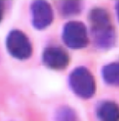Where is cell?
Returning a JSON list of instances; mask_svg holds the SVG:
<instances>
[{"mask_svg":"<svg viewBox=\"0 0 119 121\" xmlns=\"http://www.w3.org/2000/svg\"><path fill=\"white\" fill-rule=\"evenodd\" d=\"M116 10H117V18H118V20H119V1L117 3V4H116Z\"/></svg>","mask_w":119,"mask_h":121,"instance_id":"cell-12","label":"cell"},{"mask_svg":"<svg viewBox=\"0 0 119 121\" xmlns=\"http://www.w3.org/2000/svg\"><path fill=\"white\" fill-rule=\"evenodd\" d=\"M97 116L100 121H119V106L111 101H106L97 108Z\"/></svg>","mask_w":119,"mask_h":121,"instance_id":"cell-7","label":"cell"},{"mask_svg":"<svg viewBox=\"0 0 119 121\" xmlns=\"http://www.w3.org/2000/svg\"><path fill=\"white\" fill-rule=\"evenodd\" d=\"M63 40L67 46L72 49H81L88 44V35L85 25L78 21H70L65 25Z\"/></svg>","mask_w":119,"mask_h":121,"instance_id":"cell-4","label":"cell"},{"mask_svg":"<svg viewBox=\"0 0 119 121\" xmlns=\"http://www.w3.org/2000/svg\"><path fill=\"white\" fill-rule=\"evenodd\" d=\"M102 77L109 85L119 86V63H111L104 66L102 69Z\"/></svg>","mask_w":119,"mask_h":121,"instance_id":"cell-8","label":"cell"},{"mask_svg":"<svg viewBox=\"0 0 119 121\" xmlns=\"http://www.w3.org/2000/svg\"><path fill=\"white\" fill-rule=\"evenodd\" d=\"M6 46L10 55L19 60H26L32 55L31 42L20 30H13L6 39Z\"/></svg>","mask_w":119,"mask_h":121,"instance_id":"cell-3","label":"cell"},{"mask_svg":"<svg viewBox=\"0 0 119 121\" xmlns=\"http://www.w3.org/2000/svg\"><path fill=\"white\" fill-rule=\"evenodd\" d=\"M43 61L47 67L63 70L68 66L70 58L66 51L59 46H49L43 53Z\"/></svg>","mask_w":119,"mask_h":121,"instance_id":"cell-6","label":"cell"},{"mask_svg":"<svg viewBox=\"0 0 119 121\" xmlns=\"http://www.w3.org/2000/svg\"><path fill=\"white\" fill-rule=\"evenodd\" d=\"M56 121H77L76 113L69 107H63L57 111L55 114Z\"/></svg>","mask_w":119,"mask_h":121,"instance_id":"cell-10","label":"cell"},{"mask_svg":"<svg viewBox=\"0 0 119 121\" xmlns=\"http://www.w3.org/2000/svg\"><path fill=\"white\" fill-rule=\"evenodd\" d=\"M81 3L78 1H66L63 3L61 6L62 13L66 16L77 14L79 12H81Z\"/></svg>","mask_w":119,"mask_h":121,"instance_id":"cell-9","label":"cell"},{"mask_svg":"<svg viewBox=\"0 0 119 121\" xmlns=\"http://www.w3.org/2000/svg\"><path fill=\"white\" fill-rule=\"evenodd\" d=\"M69 82L72 91L81 98H90L96 92V82L91 72L83 66L71 72Z\"/></svg>","mask_w":119,"mask_h":121,"instance_id":"cell-2","label":"cell"},{"mask_svg":"<svg viewBox=\"0 0 119 121\" xmlns=\"http://www.w3.org/2000/svg\"><path fill=\"white\" fill-rule=\"evenodd\" d=\"M32 23L34 28L44 30L50 25L54 19L51 6L45 1H35L31 6Z\"/></svg>","mask_w":119,"mask_h":121,"instance_id":"cell-5","label":"cell"},{"mask_svg":"<svg viewBox=\"0 0 119 121\" xmlns=\"http://www.w3.org/2000/svg\"><path fill=\"white\" fill-rule=\"evenodd\" d=\"M89 19L95 45L100 49H108L113 46L116 34L109 13L103 9L96 8L91 11Z\"/></svg>","mask_w":119,"mask_h":121,"instance_id":"cell-1","label":"cell"},{"mask_svg":"<svg viewBox=\"0 0 119 121\" xmlns=\"http://www.w3.org/2000/svg\"><path fill=\"white\" fill-rule=\"evenodd\" d=\"M4 6L3 3L0 1V22L3 19V16H4Z\"/></svg>","mask_w":119,"mask_h":121,"instance_id":"cell-11","label":"cell"}]
</instances>
